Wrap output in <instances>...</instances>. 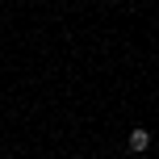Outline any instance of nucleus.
<instances>
[{
    "mask_svg": "<svg viewBox=\"0 0 159 159\" xmlns=\"http://www.w3.org/2000/svg\"><path fill=\"white\" fill-rule=\"evenodd\" d=\"M126 147H130L134 155H143L147 147H151V130H147V126H134V130H130V138H126Z\"/></svg>",
    "mask_w": 159,
    "mask_h": 159,
    "instance_id": "obj_1",
    "label": "nucleus"
}]
</instances>
